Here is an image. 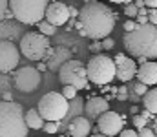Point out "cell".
<instances>
[{
	"label": "cell",
	"mask_w": 157,
	"mask_h": 137,
	"mask_svg": "<svg viewBox=\"0 0 157 137\" xmlns=\"http://www.w3.org/2000/svg\"><path fill=\"white\" fill-rule=\"evenodd\" d=\"M113 46H115V40L113 39H104L102 40V49H106V51L108 49H113Z\"/></svg>",
	"instance_id": "4dcf8cb0"
},
{
	"label": "cell",
	"mask_w": 157,
	"mask_h": 137,
	"mask_svg": "<svg viewBox=\"0 0 157 137\" xmlns=\"http://www.w3.org/2000/svg\"><path fill=\"white\" fill-rule=\"evenodd\" d=\"M82 112H86V104H84V101H82L80 97L70 101V112H68L66 119H64L62 123H59V124H60V130H68V126H70V123H71L73 119L82 117Z\"/></svg>",
	"instance_id": "ac0fdd59"
},
{
	"label": "cell",
	"mask_w": 157,
	"mask_h": 137,
	"mask_svg": "<svg viewBox=\"0 0 157 137\" xmlns=\"http://www.w3.org/2000/svg\"><path fill=\"white\" fill-rule=\"evenodd\" d=\"M110 112V104H108V101L104 99V97H90L88 99V102H86V115L88 117H91L93 121L97 119H101L104 113H108Z\"/></svg>",
	"instance_id": "9a60e30c"
},
{
	"label": "cell",
	"mask_w": 157,
	"mask_h": 137,
	"mask_svg": "<svg viewBox=\"0 0 157 137\" xmlns=\"http://www.w3.org/2000/svg\"><path fill=\"white\" fill-rule=\"evenodd\" d=\"M124 15H126V17H130V18L139 17V7L132 2V4H128V6H124Z\"/></svg>",
	"instance_id": "484cf974"
},
{
	"label": "cell",
	"mask_w": 157,
	"mask_h": 137,
	"mask_svg": "<svg viewBox=\"0 0 157 137\" xmlns=\"http://www.w3.org/2000/svg\"><path fill=\"white\" fill-rule=\"evenodd\" d=\"M97 128H99V132L102 134V135L106 137H117L122 134V130H124V121H122V117L119 115L117 112H108V113H104L99 121H97Z\"/></svg>",
	"instance_id": "8fae6325"
},
{
	"label": "cell",
	"mask_w": 157,
	"mask_h": 137,
	"mask_svg": "<svg viewBox=\"0 0 157 137\" xmlns=\"http://www.w3.org/2000/svg\"><path fill=\"white\" fill-rule=\"evenodd\" d=\"M44 132L49 134V135L59 134V132H60V124H59V123H46V124H44Z\"/></svg>",
	"instance_id": "4316f807"
},
{
	"label": "cell",
	"mask_w": 157,
	"mask_h": 137,
	"mask_svg": "<svg viewBox=\"0 0 157 137\" xmlns=\"http://www.w3.org/2000/svg\"><path fill=\"white\" fill-rule=\"evenodd\" d=\"M137 82H143V84H146V86L157 84V62L155 60H148L146 64L139 66Z\"/></svg>",
	"instance_id": "e0dca14e"
},
{
	"label": "cell",
	"mask_w": 157,
	"mask_h": 137,
	"mask_svg": "<svg viewBox=\"0 0 157 137\" xmlns=\"http://www.w3.org/2000/svg\"><path fill=\"white\" fill-rule=\"evenodd\" d=\"M60 137H64V135H60Z\"/></svg>",
	"instance_id": "7bdbcfd3"
},
{
	"label": "cell",
	"mask_w": 157,
	"mask_h": 137,
	"mask_svg": "<svg viewBox=\"0 0 157 137\" xmlns=\"http://www.w3.org/2000/svg\"><path fill=\"white\" fill-rule=\"evenodd\" d=\"M71 18V13H70V6L62 4V2H51L48 6V11H46V20L49 24H53L55 28L57 26H64L66 22H70Z\"/></svg>",
	"instance_id": "4fadbf2b"
},
{
	"label": "cell",
	"mask_w": 157,
	"mask_h": 137,
	"mask_svg": "<svg viewBox=\"0 0 157 137\" xmlns=\"http://www.w3.org/2000/svg\"><path fill=\"white\" fill-rule=\"evenodd\" d=\"M77 91L78 90H77V88H73V86H64L60 93H62L68 101H73V99H77Z\"/></svg>",
	"instance_id": "d4e9b609"
},
{
	"label": "cell",
	"mask_w": 157,
	"mask_h": 137,
	"mask_svg": "<svg viewBox=\"0 0 157 137\" xmlns=\"http://www.w3.org/2000/svg\"><path fill=\"white\" fill-rule=\"evenodd\" d=\"M42 75L37 68L33 66H24L15 73V88L22 93H33L40 88Z\"/></svg>",
	"instance_id": "9c48e42d"
},
{
	"label": "cell",
	"mask_w": 157,
	"mask_h": 137,
	"mask_svg": "<svg viewBox=\"0 0 157 137\" xmlns=\"http://www.w3.org/2000/svg\"><path fill=\"white\" fill-rule=\"evenodd\" d=\"M135 28H137V22H135V20H126V22H124V31H126V33L135 31Z\"/></svg>",
	"instance_id": "f546056e"
},
{
	"label": "cell",
	"mask_w": 157,
	"mask_h": 137,
	"mask_svg": "<svg viewBox=\"0 0 157 137\" xmlns=\"http://www.w3.org/2000/svg\"><path fill=\"white\" fill-rule=\"evenodd\" d=\"M139 137H155V134H154V130L144 128V130H141V132H139Z\"/></svg>",
	"instance_id": "836d02e7"
},
{
	"label": "cell",
	"mask_w": 157,
	"mask_h": 137,
	"mask_svg": "<svg viewBox=\"0 0 157 137\" xmlns=\"http://www.w3.org/2000/svg\"><path fill=\"white\" fill-rule=\"evenodd\" d=\"M143 104H144V110H148L152 115L157 113V88H152L143 97Z\"/></svg>",
	"instance_id": "44dd1931"
},
{
	"label": "cell",
	"mask_w": 157,
	"mask_h": 137,
	"mask_svg": "<svg viewBox=\"0 0 157 137\" xmlns=\"http://www.w3.org/2000/svg\"><path fill=\"white\" fill-rule=\"evenodd\" d=\"M48 6L49 4L46 0H9L15 20L24 26H39L46 20Z\"/></svg>",
	"instance_id": "277c9868"
},
{
	"label": "cell",
	"mask_w": 157,
	"mask_h": 137,
	"mask_svg": "<svg viewBox=\"0 0 157 137\" xmlns=\"http://www.w3.org/2000/svg\"><path fill=\"white\" fill-rule=\"evenodd\" d=\"M37 70H39V71H46V70H49V68H48V62H37Z\"/></svg>",
	"instance_id": "74e56055"
},
{
	"label": "cell",
	"mask_w": 157,
	"mask_h": 137,
	"mask_svg": "<svg viewBox=\"0 0 157 137\" xmlns=\"http://www.w3.org/2000/svg\"><path fill=\"white\" fill-rule=\"evenodd\" d=\"M148 17H150V24L157 26V9H152V11L148 13Z\"/></svg>",
	"instance_id": "d590c367"
},
{
	"label": "cell",
	"mask_w": 157,
	"mask_h": 137,
	"mask_svg": "<svg viewBox=\"0 0 157 137\" xmlns=\"http://www.w3.org/2000/svg\"><path fill=\"white\" fill-rule=\"evenodd\" d=\"M132 123H133V126H135V128L141 132V130H144V128H146V123H148V119H144V117L139 113V115H133V117H132Z\"/></svg>",
	"instance_id": "cb8c5ba5"
},
{
	"label": "cell",
	"mask_w": 157,
	"mask_h": 137,
	"mask_svg": "<svg viewBox=\"0 0 157 137\" xmlns=\"http://www.w3.org/2000/svg\"><path fill=\"white\" fill-rule=\"evenodd\" d=\"M130 112H132L133 115H139V108H137V106H132V108H130Z\"/></svg>",
	"instance_id": "60d3db41"
},
{
	"label": "cell",
	"mask_w": 157,
	"mask_h": 137,
	"mask_svg": "<svg viewBox=\"0 0 157 137\" xmlns=\"http://www.w3.org/2000/svg\"><path fill=\"white\" fill-rule=\"evenodd\" d=\"M37 28H39V33L46 35V37H53V35L57 33V28H55L53 24H49L48 20H42V22H40Z\"/></svg>",
	"instance_id": "7402d4cb"
},
{
	"label": "cell",
	"mask_w": 157,
	"mask_h": 137,
	"mask_svg": "<svg viewBox=\"0 0 157 137\" xmlns=\"http://www.w3.org/2000/svg\"><path fill=\"white\" fill-rule=\"evenodd\" d=\"M133 4H135V6H137L139 9H144V7H146V6H144V0H135Z\"/></svg>",
	"instance_id": "f35d334b"
},
{
	"label": "cell",
	"mask_w": 157,
	"mask_h": 137,
	"mask_svg": "<svg viewBox=\"0 0 157 137\" xmlns=\"http://www.w3.org/2000/svg\"><path fill=\"white\" fill-rule=\"evenodd\" d=\"M119 137H139V134H137L135 130H126V128H124L122 134H121Z\"/></svg>",
	"instance_id": "d6a6232c"
},
{
	"label": "cell",
	"mask_w": 157,
	"mask_h": 137,
	"mask_svg": "<svg viewBox=\"0 0 157 137\" xmlns=\"http://www.w3.org/2000/svg\"><path fill=\"white\" fill-rule=\"evenodd\" d=\"M46 123H62L70 112L68 99L59 91H49L39 101L37 108Z\"/></svg>",
	"instance_id": "5b68a950"
},
{
	"label": "cell",
	"mask_w": 157,
	"mask_h": 137,
	"mask_svg": "<svg viewBox=\"0 0 157 137\" xmlns=\"http://www.w3.org/2000/svg\"><path fill=\"white\" fill-rule=\"evenodd\" d=\"M70 13H71V18H78V15H80V9L73 7V6H70Z\"/></svg>",
	"instance_id": "8d00e7d4"
},
{
	"label": "cell",
	"mask_w": 157,
	"mask_h": 137,
	"mask_svg": "<svg viewBox=\"0 0 157 137\" xmlns=\"http://www.w3.org/2000/svg\"><path fill=\"white\" fill-rule=\"evenodd\" d=\"M101 49H102V42H99V40H95V42L90 44V51H91L93 55H101V53H99Z\"/></svg>",
	"instance_id": "f1b7e54d"
},
{
	"label": "cell",
	"mask_w": 157,
	"mask_h": 137,
	"mask_svg": "<svg viewBox=\"0 0 157 137\" xmlns=\"http://www.w3.org/2000/svg\"><path fill=\"white\" fill-rule=\"evenodd\" d=\"M113 60H115V68H117V79L121 82H128L137 77L139 70H137V64L133 59L126 57L124 53H117Z\"/></svg>",
	"instance_id": "7c38bea8"
},
{
	"label": "cell",
	"mask_w": 157,
	"mask_h": 137,
	"mask_svg": "<svg viewBox=\"0 0 157 137\" xmlns=\"http://www.w3.org/2000/svg\"><path fill=\"white\" fill-rule=\"evenodd\" d=\"M29 126L26 123V112L18 102H0V137H28Z\"/></svg>",
	"instance_id": "3957f363"
},
{
	"label": "cell",
	"mask_w": 157,
	"mask_h": 137,
	"mask_svg": "<svg viewBox=\"0 0 157 137\" xmlns=\"http://www.w3.org/2000/svg\"><path fill=\"white\" fill-rule=\"evenodd\" d=\"M26 123H28L29 130H40V128L44 130V124H46V121L42 119V115L37 108H31L26 112Z\"/></svg>",
	"instance_id": "ffe728a7"
},
{
	"label": "cell",
	"mask_w": 157,
	"mask_h": 137,
	"mask_svg": "<svg viewBox=\"0 0 157 137\" xmlns=\"http://www.w3.org/2000/svg\"><path fill=\"white\" fill-rule=\"evenodd\" d=\"M20 62V48L13 44V42H6L2 40L0 42V70L2 73H9L13 70H17Z\"/></svg>",
	"instance_id": "30bf717a"
},
{
	"label": "cell",
	"mask_w": 157,
	"mask_h": 137,
	"mask_svg": "<svg viewBox=\"0 0 157 137\" xmlns=\"http://www.w3.org/2000/svg\"><path fill=\"white\" fill-rule=\"evenodd\" d=\"M122 42L126 51L135 59H157V26L137 24L135 31L122 35Z\"/></svg>",
	"instance_id": "7a4b0ae2"
},
{
	"label": "cell",
	"mask_w": 157,
	"mask_h": 137,
	"mask_svg": "<svg viewBox=\"0 0 157 137\" xmlns=\"http://www.w3.org/2000/svg\"><path fill=\"white\" fill-rule=\"evenodd\" d=\"M2 93H9V81L6 79V75H2Z\"/></svg>",
	"instance_id": "e575fe53"
},
{
	"label": "cell",
	"mask_w": 157,
	"mask_h": 137,
	"mask_svg": "<svg viewBox=\"0 0 157 137\" xmlns=\"http://www.w3.org/2000/svg\"><path fill=\"white\" fill-rule=\"evenodd\" d=\"M20 53L28 59V60H35V62H46L51 51L49 39L46 35H42L39 31H29L24 35V39L20 40Z\"/></svg>",
	"instance_id": "52a82bcc"
},
{
	"label": "cell",
	"mask_w": 157,
	"mask_h": 137,
	"mask_svg": "<svg viewBox=\"0 0 157 137\" xmlns=\"http://www.w3.org/2000/svg\"><path fill=\"white\" fill-rule=\"evenodd\" d=\"M117 13L102 2H86L80 7V15L75 24V29L82 37L95 40L110 39V33L115 28Z\"/></svg>",
	"instance_id": "6da1fadb"
},
{
	"label": "cell",
	"mask_w": 157,
	"mask_h": 137,
	"mask_svg": "<svg viewBox=\"0 0 157 137\" xmlns=\"http://www.w3.org/2000/svg\"><path fill=\"white\" fill-rule=\"evenodd\" d=\"M13 17V11L9 7V2L7 0H0V20L6 22V20H11Z\"/></svg>",
	"instance_id": "603a6c76"
},
{
	"label": "cell",
	"mask_w": 157,
	"mask_h": 137,
	"mask_svg": "<svg viewBox=\"0 0 157 137\" xmlns=\"http://www.w3.org/2000/svg\"><path fill=\"white\" fill-rule=\"evenodd\" d=\"M141 115H143L144 119H152V113H150L148 110H143V112H141Z\"/></svg>",
	"instance_id": "ab89813d"
},
{
	"label": "cell",
	"mask_w": 157,
	"mask_h": 137,
	"mask_svg": "<svg viewBox=\"0 0 157 137\" xmlns=\"http://www.w3.org/2000/svg\"><path fill=\"white\" fill-rule=\"evenodd\" d=\"M90 137H106V135H102V134H93V135H90Z\"/></svg>",
	"instance_id": "b9f144b4"
},
{
	"label": "cell",
	"mask_w": 157,
	"mask_h": 137,
	"mask_svg": "<svg viewBox=\"0 0 157 137\" xmlns=\"http://www.w3.org/2000/svg\"><path fill=\"white\" fill-rule=\"evenodd\" d=\"M88 68V79L93 84L99 86H106L110 84L113 79H117V68H115V60L110 59L108 55H93L90 59V62L86 64Z\"/></svg>",
	"instance_id": "8992f818"
},
{
	"label": "cell",
	"mask_w": 157,
	"mask_h": 137,
	"mask_svg": "<svg viewBox=\"0 0 157 137\" xmlns=\"http://www.w3.org/2000/svg\"><path fill=\"white\" fill-rule=\"evenodd\" d=\"M133 91H135L137 95H143V97H144L150 90H148V86H146V84H143V82H135V84H133Z\"/></svg>",
	"instance_id": "83f0119b"
},
{
	"label": "cell",
	"mask_w": 157,
	"mask_h": 137,
	"mask_svg": "<svg viewBox=\"0 0 157 137\" xmlns=\"http://www.w3.org/2000/svg\"><path fill=\"white\" fill-rule=\"evenodd\" d=\"M59 81L62 86H73L77 90H88L90 88V79H88V68L77 60H70L64 64L59 71Z\"/></svg>",
	"instance_id": "ba28073f"
},
{
	"label": "cell",
	"mask_w": 157,
	"mask_h": 137,
	"mask_svg": "<svg viewBox=\"0 0 157 137\" xmlns=\"http://www.w3.org/2000/svg\"><path fill=\"white\" fill-rule=\"evenodd\" d=\"M0 37L6 42H13L17 39L22 40L24 39V35H22V24L17 22V20H6V22H2L0 24Z\"/></svg>",
	"instance_id": "2e32d148"
},
{
	"label": "cell",
	"mask_w": 157,
	"mask_h": 137,
	"mask_svg": "<svg viewBox=\"0 0 157 137\" xmlns=\"http://www.w3.org/2000/svg\"><path fill=\"white\" fill-rule=\"evenodd\" d=\"M126 97H128V90L124 88V86H121L117 91V99L119 101H126Z\"/></svg>",
	"instance_id": "1f68e13d"
},
{
	"label": "cell",
	"mask_w": 157,
	"mask_h": 137,
	"mask_svg": "<svg viewBox=\"0 0 157 137\" xmlns=\"http://www.w3.org/2000/svg\"><path fill=\"white\" fill-rule=\"evenodd\" d=\"M90 132H91V123L86 117L73 119L68 126V134L71 137H90Z\"/></svg>",
	"instance_id": "d6986e66"
},
{
	"label": "cell",
	"mask_w": 157,
	"mask_h": 137,
	"mask_svg": "<svg viewBox=\"0 0 157 137\" xmlns=\"http://www.w3.org/2000/svg\"><path fill=\"white\" fill-rule=\"evenodd\" d=\"M70 60H73V53L66 46H55V48H51L46 62H48V68L51 71H60V68L64 64H68Z\"/></svg>",
	"instance_id": "5bb4252c"
}]
</instances>
